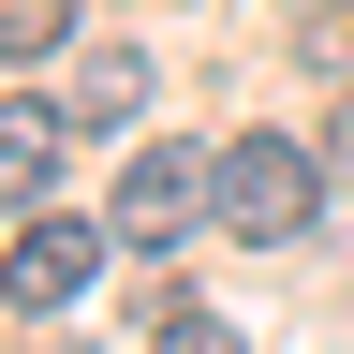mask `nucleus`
<instances>
[{"mask_svg": "<svg viewBox=\"0 0 354 354\" xmlns=\"http://www.w3.org/2000/svg\"><path fill=\"white\" fill-rule=\"evenodd\" d=\"M74 44V0H0V59H59Z\"/></svg>", "mask_w": 354, "mask_h": 354, "instance_id": "nucleus-6", "label": "nucleus"}, {"mask_svg": "<svg viewBox=\"0 0 354 354\" xmlns=\"http://www.w3.org/2000/svg\"><path fill=\"white\" fill-rule=\"evenodd\" d=\"M74 148V104H0V207H44Z\"/></svg>", "mask_w": 354, "mask_h": 354, "instance_id": "nucleus-4", "label": "nucleus"}, {"mask_svg": "<svg viewBox=\"0 0 354 354\" xmlns=\"http://www.w3.org/2000/svg\"><path fill=\"white\" fill-rule=\"evenodd\" d=\"M104 251H118V221H59V207H30L15 251H0V310H44V325H59V310L104 281Z\"/></svg>", "mask_w": 354, "mask_h": 354, "instance_id": "nucleus-3", "label": "nucleus"}, {"mask_svg": "<svg viewBox=\"0 0 354 354\" xmlns=\"http://www.w3.org/2000/svg\"><path fill=\"white\" fill-rule=\"evenodd\" d=\"M133 104H148V59H133V44H88V59H74V133H104Z\"/></svg>", "mask_w": 354, "mask_h": 354, "instance_id": "nucleus-5", "label": "nucleus"}, {"mask_svg": "<svg viewBox=\"0 0 354 354\" xmlns=\"http://www.w3.org/2000/svg\"><path fill=\"white\" fill-rule=\"evenodd\" d=\"M339 162H354V104H339Z\"/></svg>", "mask_w": 354, "mask_h": 354, "instance_id": "nucleus-8", "label": "nucleus"}, {"mask_svg": "<svg viewBox=\"0 0 354 354\" xmlns=\"http://www.w3.org/2000/svg\"><path fill=\"white\" fill-rule=\"evenodd\" d=\"M148 354H251V339H236V325H221V310H192V295H177V310H162V339H148Z\"/></svg>", "mask_w": 354, "mask_h": 354, "instance_id": "nucleus-7", "label": "nucleus"}, {"mask_svg": "<svg viewBox=\"0 0 354 354\" xmlns=\"http://www.w3.org/2000/svg\"><path fill=\"white\" fill-rule=\"evenodd\" d=\"M310 221H325V148L236 133V148H221V236H236V251H295Z\"/></svg>", "mask_w": 354, "mask_h": 354, "instance_id": "nucleus-1", "label": "nucleus"}, {"mask_svg": "<svg viewBox=\"0 0 354 354\" xmlns=\"http://www.w3.org/2000/svg\"><path fill=\"white\" fill-rule=\"evenodd\" d=\"M118 251H177V236H207L221 221V148H133V177H118Z\"/></svg>", "mask_w": 354, "mask_h": 354, "instance_id": "nucleus-2", "label": "nucleus"}]
</instances>
